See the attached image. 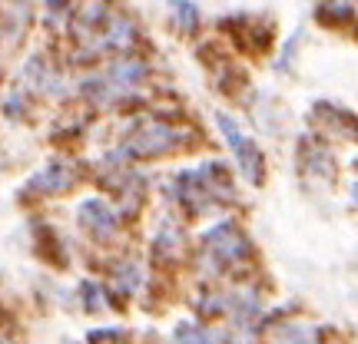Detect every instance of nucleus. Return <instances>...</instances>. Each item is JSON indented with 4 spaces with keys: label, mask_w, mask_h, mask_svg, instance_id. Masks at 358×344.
<instances>
[{
    "label": "nucleus",
    "mask_w": 358,
    "mask_h": 344,
    "mask_svg": "<svg viewBox=\"0 0 358 344\" xmlns=\"http://www.w3.org/2000/svg\"><path fill=\"white\" fill-rule=\"evenodd\" d=\"M219 129H222L226 140L232 142V153H236V159H239V166H243L245 176L259 179V172H262V156H259V149L252 146V140H245L229 116H219Z\"/></svg>",
    "instance_id": "1"
}]
</instances>
